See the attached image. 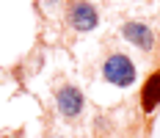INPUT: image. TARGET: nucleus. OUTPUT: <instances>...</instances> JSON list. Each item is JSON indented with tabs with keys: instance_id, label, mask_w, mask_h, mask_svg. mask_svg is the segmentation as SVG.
<instances>
[{
	"instance_id": "nucleus-1",
	"label": "nucleus",
	"mask_w": 160,
	"mask_h": 138,
	"mask_svg": "<svg viewBox=\"0 0 160 138\" xmlns=\"http://www.w3.org/2000/svg\"><path fill=\"white\" fill-rule=\"evenodd\" d=\"M102 77L111 86H116V89H127V86L135 83L138 69H135V64L130 61V55H124V53H111L102 61Z\"/></svg>"
},
{
	"instance_id": "nucleus-2",
	"label": "nucleus",
	"mask_w": 160,
	"mask_h": 138,
	"mask_svg": "<svg viewBox=\"0 0 160 138\" xmlns=\"http://www.w3.org/2000/svg\"><path fill=\"white\" fill-rule=\"evenodd\" d=\"M66 22L75 31L88 33L99 25V11H97L94 3H88V0H72L69 8H66Z\"/></svg>"
},
{
	"instance_id": "nucleus-3",
	"label": "nucleus",
	"mask_w": 160,
	"mask_h": 138,
	"mask_svg": "<svg viewBox=\"0 0 160 138\" xmlns=\"http://www.w3.org/2000/svg\"><path fill=\"white\" fill-rule=\"evenodd\" d=\"M55 105H58V113L64 119H78L86 108V97L78 86H61L55 91Z\"/></svg>"
},
{
	"instance_id": "nucleus-4",
	"label": "nucleus",
	"mask_w": 160,
	"mask_h": 138,
	"mask_svg": "<svg viewBox=\"0 0 160 138\" xmlns=\"http://www.w3.org/2000/svg\"><path fill=\"white\" fill-rule=\"evenodd\" d=\"M122 36L127 39L132 47H138V50H144V53H149L152 47H155V33H152V28L146 25V22H124L122 25Z\"/></svg>"
},
{
	"instance_id": "nucleus-5",
	"label": "nucleus",
	"mask_w": 160,
	"mask_h": 138,
	"mask_svg": "<svg viewBox=\"0 0 160 138\" xmlns=\"http://www.w3.org/2000/svg\"><path fill=\"white\" fill-rule=\"evenodd\" d=\"M158 105H160V69H155L141 86V108H144V113H155Z\"/></svg>"
},
{
	"instance_id": "nucleus-6",
	"label": "nucleus",
	"mask_w": 160,
	"mask_h": 138,
	"mask_svg": "<svg viewBox=\"0 0 160 138\" xmlns=\"http://www.w3.org/2000/svg\"><path fill=\"white\" fill-rule=\"evenodd\" d=\"M14 138H22V135H14Z\"/></svg>"
}]
</instances>
